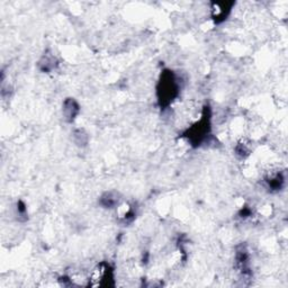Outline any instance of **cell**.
Here are the masks:
<instances>
[{
  "label": "cell",
  "instance_id": "1",
  "mask_svg": "<svg viewBox=\"0 0 288 288\" xmlns=\"http://www.w3.org/2000/svg\"><path fill=\"white\" fill-rule=\"evenodd\" d=\"M180 94L179 78L171 70L161 73L157 86V96L161 108H167Z\"/></svg>",
  "mask_w": 288,
  "mask_h": 288
},
{
  "label": "cell",
  "instance_id": "2",
  "mask_svg": "<svg viewBox=\"0 0 288 288\" xmlns=\"http://www.w3.org/2000/svg\"><path fill=\"white\" fill-rule=\"evenodd\" d=\"M211 109L206 107L203 110V115L198 122L194 123L189 129L185 132L184 136L187 138L191 146L197 148L204 143L211 134Z\"/></svg>",
  "mask_w": 288,
  "mask_h": 288
},
{
  "label": "cell",
  "instance_id": "3",
  "mask_svg": "<svg viewBox=\"0 0 288 288\" xmlns=\"http://www.w3.org/2000/svg\"><path fill=\"white\" fill-rule=\"evenodd\" d=\"M90 279L94 281L93 286H110L113 285L110 281L114 280V270L108 264L101 263L93 270Z\"/></svg>",
  "mask_w": 288,
  "mask_h": 288
},
{
  "label": "cell",
  "instance_id": "4",
  "mask_svg": "<svg viewBox=\"0 0 288 288\" xmlns=\"http://www.w3.org/2000/svg\"><path fill=\"white\" fill-rule=\"evenodd\" d=\"M79 113H80V106L76 99L67 98L65 101H63L62 114L68 123H71L76 120Z\"/></svg>",
  "mask_w": 288,
  "mask_h": 288
},
{
  "label": "cell",
  "instance_id": "5",
  "mask_svg": "<svg viewBox=\"0 0 288 288\" xmlns=\"http://www.w3.org/2000/svg\"><path fill=\"white\" fill-rule=\"evenodd\" d=\"M233 6L232 3H215L213 4L212 16L213 19L216 23H222L226 19L231 12V7Z\"/></svg>",
  "mask_w": 288,
  "mask_h": 288
},
{
  "label": "cell",
  "instance_id": "6",
  "mask_svg": "<svg viewBox=\"0 0 288 288\" xmlns=\"http://www.w3.org/2000/svg\"><path fill=\"white\" fill-rule=\"evenodd\" d=\"M59 62L56 60V57L52 54L50 52L44 53V55L41 57V60L39 62V68L42 72H52L54 69L57 67Z\"/></svg>",
  "mask_w": 288,
  "mask_h": 288
},
{
  "label": "cell",
  "instance_id": "7",
  "mask_svg": "<svg viewBox=\"0 0 288 288\" xmlns=\"http://www.w3.org/2000/svg\"><path fill=\"white\" fill-rule=\"evenodd\" d=\"M100 204L105 209H114L120 205V194L116 191H107L100 197Z\"/></svg>",
  "mask_w": 288,
  "mask_h": 288
},
{
  "label": "cell",
  "instance_id": "8",
  "mask_svg": "<svg viewBox=\"0 0 288 288\" xmlns=\"http://www.w3.org/2000/svg\"><path fill=\"white\" fill-rule=\"evenodd\" d=\"M267 185L271 190H280L284 186L285 183V178L282 177L281 174H275L274 176H270V177L267 178Z\"/></svg>",
  "mask_w": 288,
  "mask_h": 288
},
{
  "label": "cell",
  "instance_id": "9",
  "mask_svg": "<svg viewBox=\"0 0 288 288\" xmlns=\"http://www.w3.org/2000/svg\"><path fill=\"white\" fill-rule=\"evenodd\" d=\"M73 141L79 147H86L89 141V136L86 133V131L82 129H79L73 132Z\"/></svg>",
  "mask_w": 288,
  "mask_h": 288
}]
</instances>
